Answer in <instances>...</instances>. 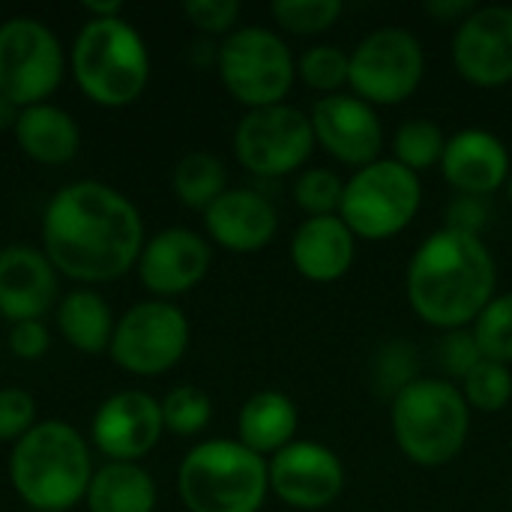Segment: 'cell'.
<instances>
[{"label":"cell","instance_id":"17","mask_svg":"<svg viewBox=\"0 0 512 512\" xmlns=\"http://www.w3.org/2000/svg\"><path fill=\"white\" fill-rule=\"evenodd\" d=\"M210 264H213V249L201 234L189 228H165L144 243L135 267L141 285L153 297L168 300L192 291L207 276Z\"/></svg>","mask_w":512,"mask_h":512},{"label":"cell","instance_id":"18","mask_svg":"<svg viewBox=\"0 0 512 512\" xmlns=\"http://www.w3.org/2000/svg\"><path fill=\"white\" fill-rule=\"evenodd\" d=\"M510 171V150L495 132L471 126L447 138L441 174L456 189V195L486 198L507 186Z\"/></svg>","mask_w":512,"mask_h":512},{"label":"cell","instance_id":"36","mask_svg":"<svg viewBox=\"0 0 512 512\" xmlns=\"http://www.w3.org/2000/svg\"><path fill=\"white\" fill-rule=\"evenodd\" d=\"M36 426V402L27 390H0V441H21Z\"/></svg>","mask_w":512,"mask_h":512},{"label":"cell","instance_id":"11","mask_svg":"<svg viewBox=\"0 0 512 512\" xmlns=\"http://www.w3.org/2000/svg\"><path fill=\"white\" fill-rule=\"evenodd\" d=\"M315 150V132L309 114L282 102L270 108L246 111L234 129L237 162L264 180L294 174L309 162Z\"/></svg>","mask_w":512,"mask_h":512},{"label":"cell","instance_id":"40","mask_svg":"<svg viewBox=\"0 0 512 512\" xmlns=\"http://www.w3.org/2000/svg\"><path fill=\"white\" fill-rule=\"evenodd\" d=\"M474 9H477L474 0H429V3H426V12H429L435 21H441V24H456V27H459Z\"/></svg>","mask_w":512,"mask_h":512},{"label":"cell","instance_id":"38","mask_svg":"<svg viewBox=\"0 0 512 512\" xmlns=\"http://www.w3.org/2000/svg\"><path fill=\"white\" fill-rule=\"evenodd\" d=\"M486 222H489V207H486L483 198H477V195H456L450 201V207H447V225L444 228L483 237Z\"/></svg>","mask_w":512,"mask_h":512},{"label":"cell","instance_id":"34","mask_svg":"<svg viewBox=\"0 0 512 512\" xmlns=\"http://www.w3.org/2000/svg\"><path fill=\"white\" fill-rule=\"evenodd\" d=\"M345 195V180L333 168H303L294 180V201L306 213L315 216H339Z\"/></svg>","mask_w":512,"mask_h":512},{"label":"cell","instance_id":"31","mask_svg":"<svg viewBox=\"0 0 512 512\" xmlns=\"http://www.w3.org/2000/svg\"><path fill=\"white\" fill-rule=\"evenodd\" d=\"M345 12L342 0H276L270 6L273 21L294 36H321Z\"/></svg>","mask_w":512,"mask_h":512},{"label":"cell","instance_id":"28","mask_svg":"<svg viewBox=\"0 0 512 512\" xmlns=\"http://www.w3.org/2000/svg\"><path fill=\"white\" fill-rule=\"evenodd\" d=\"M420 378V354L405 339L384 342L369 360V387L381 399H396L405 387Z\"/></svg>","mask_w":512,"mask_h":512},{"label":"cell","instance_id":"42","mask_svg":"<svg viewBox=\"0 0 512 512\" xmlns=\"http://www.w3.org/2000/svg\"><path fill=\"white\" fill-rule=\"evenodd\" d=\"M84 9L93 15V18H117L120 15V0H108V3H96V0H87Z\"/></svg>","mask_w":512,"mask_h":512},{"label":"cell","instance_id":"23","mask_svg":"<svg viewBox=\"0 0 512 512\" xmlns=\"http://www.w3.org/2000/svg\"><path fill=\"white\" fill-rule=\"evenodd\" d=\"M12 132L18 147L39 165H66L81 147V129L75 117L51 102L21 108Z\"/></svg>","mask_w":512,"mask_h":512},{"label":"cell","instance_id":"4","mask_svg":"<svg viewBox=\"0 0 512 512\" xmlns=\"http://www.w3.org/2000/svg\"><path fill=\"white\" fill-rule=\"evenodd\" d=\"M390 423L396 447L408 462L441 468L465 450L471 408L459 384L447 378H417L390 402Z\"/></svg>","mask_w":512,"mask_h":512},{"label":"cell","instance_id":"6","mask_svg":"<svg viewBox=\"0 0 512 512\" xmlns=\"http://www.w3.org/2000/svg\"><path fill=\"white\" fill-rule=\"evenodd\" d=\"M177 492L189 512H258L270 495L267 459L240 441H201L180 462Z\"/></svg>","mask_w":512,"mask_h":512},{"label":"cell","instance_id":"32","mask_svg":"<svg viewBox=\"0 0 512 512\" xmlns=\"http://www.w3.org/2000/svg\"><path fill=\"white\" fill-rule=\"evenodd\" d=\"M471 330L486 360L512 366V291L495 294V300L477 315Z\"/></svg>","mask_w":512,"mask_h":512},{"label":"cell","instance_id":"19","mask_svg":"<svg viewBox=\"0 0 512 512\" xmlns=\"http://www.w3.org/2000/svg\"><path fill=\"white\" fill-rule=\"evenodd\" d=\"M204 228L216 246L249 255L270 246L279 231V216L267 195L255 189H228L204 210Z\"/></svg>","mask_w":512,"mask_h":512},{"label":"cell","instance_id":"8","mask_svg":"<svg viewBox=\"0 0 512 512\" xmlns=\"http://www.w3.org/2000/svg\"><path fill=\"white\" fill-rule=\"evenodd\" d=\"M423 204V183L396 159H378L345 180L339 219L357 240H390L402 234Z\"/></svg>","mask_w":512,"mask_h":512},{"label":"cell","instance_id":"1","mask_svg":"<svg viewBox=\"0 0 512 512\" xmlns=\"http://www.w3.org/2000/svg\"><path fill=\"white\" fill-rule=\"evenodd\" d=\"M45 255L75 282H111L129 273L144 249L138 207L99 180H78L54 192L42 216Z\"/></svg>","mask_w":512,"mask_h":512},{"label":"cell","instance_id":"43","mask_svg":"<svg viewBox=\"0 0 512 512\" xmlns=\"http://www.w3.org/2000/svg\"><path fill=\"white\" fill-rule=\"evenodd\" d=\"M504 189H507V198H510V204H512V171H510V177H507V186H504Z\"/></svg>","mask_w":512,"mask_h":512},{"label":"cell","instance_id":"10","mask_svg":"<svg viewBox=\"0 0 512 512\" xmlns=\"http://www.w3.org/2000/svg\"><path fill=\"white\" fill-rule=\"evenodd\" d=\"M66 54L60 39L39 18H9L0 24V96L18 108L45 102L63 81Z\"/></svg>","mask_w":512,"mask_h":512},{"label":"cell","instance_id":"35","mask_svg":"<svg viewBox=\"0 0 512 512\" xmlns=\"http://www.w3.org/2000/svg\"><path fill=\"white\" fill-rule=\"evenodd\" d=\"M483 360L486 357H483L471 327L447 330L438 342V363L447 372V378H453V381H465Z\"/></svg>","mask_w":512,"mask_h":512},{"label":"cell","instance_id":"21","mask_svg":"<svg viewBox=\"0 0 512 512\" xmlns=\"http://www.w3.org/2000/svg\"><path fill=\"white\" fill-rule=\"evenodd\" d=\"M288 255L306 282L330 285L351 270L357 258V237L339 216L303 219L291 234Z\"/></svg>","mask_w":512,"mask_h":512},{"label":"cell","instance_id":"15","mask_svg":"<svg viewBox=\"0 0 512 512\" xmlns=\"http://www.w3.org/2000/svg\"><path fill=\"white\" fill-rule=\"evenodd\" d=\"M453 66L474 87L512 81V6H477L453 33Z\"/></svg>","mask_w":512,"mask_h":512},{"label":"cell","instance_id":"13","mask_svg":"<svg viewBox=\"0 0 512 512\" xmlns=\"http://www.w3.org/2000/svg\"><path fill=\"white\" fill-rule=\"evenodd\" d=\"M270 492L291 510H327L345 492L342 459L318 441H294L267 459Z\"/></svg>","mask_w":512,"mask_h":512},{"label":"cell","instance_id":"25","mask_svg":"<svg viewBox=\"0 0 512 512\" xmlns=\"http://www.w3.org/2000/svg\"><path fill=\"white\" fill-rule=\"evenodd\" d=\"M60 336L81 354H102L114 339V315L96 291H72L57 309Z\"/></svg>","mask_w":512,"mask_h":512},{"label":"cell","instance_id":"7","mask_svg":"<svg viewBox=\"0 0 512 512\" xmlns=\"http://www.w3.org/2000/svg\"><path fill=\"white\" fill-rule=\"evenodd\" d=\"M216 66L225 90L249 111L282 105L297 78V60L288 42L258 24L228 33L216 48Z\"/></svg>","mask_w":512,"mask_h":512},{"label":"cell","instance_id":"14","mask_svg":"<svg viewBox=\"0 0 512 512\" xmlns=\"http://www.w3.org/2000/svg\"><path fill=\"white\" fill-rule=\"evenodd\" d=\"M309 120L315 132V144H321L336 162L360 171L381 159L384 123L378 117V108H372L360 96L354 93L321 96L312 105Z\"/></svg>","mask_w":512,"mask_h":512},{"label":"cell","instance_id":"5","mask_svg":"<svg viewBox=\"0 0 512 512\" xmlns=\"http://www.w3.org/2000/svg\"><path fill=\"white\" fill-rule=\"evenodd\" d=\"M72 75L102 108L132 105L150 81V51L126 18H90L72 45Z\"/></svg>","mask_w":512,"mask_h":512},{"label":"cell","instance_id":"9","mask_svg":"<svg viewBox=\"0 0 512 512\" xmlns=\"http://www.w3.org/2000/svg\"><path fill=\"white\" fill-rule=\"evenodd\" d=\"M426 75V51L405 27H381L351 51V93L378 105H402L417 93Z\"/></svg>","mask_w":512,"mask_h":512},{"label":"cell","instance_id":"29","mask_svg":"<svg viewBox=\"0 0 512 512\" xmlns=\"http://www.w3.org/2000/svg\"><path fill=\"white\" fill-rule=\"evenodd\" d=\"M297 75L303 78L306 87H312L324 96L342 93V87H348V81H351V54L333 42L312 45L300 54Z\"/></svg>","mask_w":512,"mask_h":512},{"label":"cell","instance_id":"24","mask_svg":"<svg viewBox=\"0 0 512 512\" xmlns=\"http://www.w3.org/2000/svg\"><path fill=\"white\" fill-rule=\"evenodd\" d=\"M84 501L90 512H153L156 483L138 462H108L93 471Z\"/></svg>","mask_w":512,"mask_h":512},{"label":"cell","instance_id":"12","mask_svg":"<svg viewBox=\"0 0 512 512\" xmlns=\"http://www.w3.org/2000/svg\"><path fill=\"white\" fill-rule=\"evenodd\" d=\"M189 348V321L168 300L135 303L114 327L111 360L141 378L162 375L174 369Z\"/></svg>","mask_w":512,"mask_h":512},{"label":"cell","instance_id":"27","mask_svg":"<svg viewBox=\"0 0 512 512\" xmlns=\"http://www.w3.org/2000/svg\"><path fill=\"white\" fill-rule=\"evenodd\" d=\"M444 150H447V135L429 117L405 120L393 135V159L405 165L408 171H414L417 177L423 171L438 168L444 159Z\"/></svg>","mask_w":512,"mask_h":512},{"label":"cell","instance_id":"16","mask_svg":"<svg viewBox=\"0 0 512 512\" xmlns=\"http://www.w3.org/2000/svg\"><path fill=\"white\" fill-rule=\"evenodd\" d=\"M162 432V405L141 390L108 396L90 423L93 447L111 462H138L159 444Z\"/></svg>","mask_w":512,"mask_h":512},{"label":"cell","instance_id":"2","mask_svg":"<svg viewBox=\"0 0 512 512\" xmlns=\"http://www.w3.org/2000/svg\"><path fill=\"white\" fill-rule=\"evenodd\" d=\"M495 288L498 267L486 240L453 228L432 231L405 270L408 306L441 333L471 327L495 300Z\"/></svg>","mask_w":512,"mask_h":512},{"label":"cell","instance_id":"30","mask_svg":"<svg viewBox=\"0 0 512 512\" xmlns=\"http://www.w3.org/2000/svg\"><path fill=\"white\" fill-rule=\"evenodd\" d=\"M159 405H162L165 429L171 435H177V438L201 435L210 426V420H213V402L195 384H180V387L168 390V396Z\"/></svg>","mask_w":512,"mask_h":512},{"label":"cell","instance_id":"3","mask_svg":"<svg viewBox=\"0 0 512 512\" xmlns=\"http://www.w3.org/2000/svg\"><path fill=\"white\" fill-rule=\"evenodd\" d=\"M15 495L33 512H66L87 498L93 480L90 447L84 435L63 423H36L9 456Z\"/></svg>","mask_w":512,"mask_h":512},{"label":"cell","instance_id":"22","mask_svg":"<svg viewBox=\"0 0 512 512\" xmlns=\"http://www.w3.org/2000/svg\"><path fill=\"white\" fill-rule=\"evenodd\" d=\"M300 411L291 396L279 390H261L249 396L237 414V441L252 453L273 459L279 450L297 441Z\"/></svg>","mask_w":512,"mask_h":512},{"label":"cell","instance_id":"39","mask_svg":"<svg viewBox=\"0 0 512 512\" xmlns=\"http://www.w3.org/2000/svg\"><path fill=\"white\" fill-rule=\"evenodd\" d=\"M51 339H48V327L42 321H21V324H12L9 330V351L18 357V360H39L45 351H48Z\"/></svg>","mask_w":512,"mask_h":512},{"label":"cell","instance_id":"37","mask_svg":"<svg viewBox=\"0 0 512 512\" xmlns=\"http://www.w3.org/2000/svg\"><path fill=\"white\" fill-rule=\"evenodd\" d=\"M183 12L198 30L210 36H228L237 30L234 24L240 18V3L237 0H189Z\"/></svg>","mask_w":512,"mask_h":512},{"label":"cell","instance_id":"20","mask_svg":"<svg viewBox=\"0 0 512 512\" xmlns=\"http://www.w3.org/2000/svg\"><path fill=\"white\" fill-rule=\"evenodd\" d=\"M57 297V270L30 246L0 249V315L12 324L42 321Z\"/></svg>","mask_w":512,"mask_h":512},{"label":"cell","instance_id":"26","mask_svg":"<svg viewBox=\"0 0 512 512\" xmlns=\"http://www.w3.org/2000/svg\"><path fill=\"white\" fill-rule=\"evenodd\" d=\"M174 192L192 210H207L222 192H228V171L219 156L195 150L174 168Z\"/></svg>","mask_w":512,"mask_h":512},{"label":"cell","instance_id":"41","mask_svg":"<svg viewBox=\"0 0 512 512\" xmlns=\"http://www.w3.org/2000/svg\"><path fill=\"white\" fill-rule=\"evenodd\" d=\"M18 114H21V108H18L12 99L0 96V132H6V129H15V123H18Z\"/></svg>","mask_w":512,"mask_h":512},{"label":"cell","instance_id":"33","mask_svg":"<svg viewBox=\"0 0 512 512\" xmlns=\"http://www.w3.org/2000/svg\"><path fill=\"white\" fill-rule=\"evenodd\" d=\"M462 396L471 411L483 414H501L512 402V369L504 363L483 360L465 381Z\"/></svg>","mask_w":512,"mask_h":512}]
</instances>
